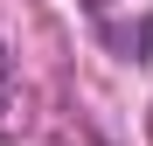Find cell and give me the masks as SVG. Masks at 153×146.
<instances>
[{
  "label": "cell",
  "instance_id": "cell-1",
  "mask_svg": "<svg viewBox=\"0 0 153 146\" xmlns=\"http://www.w3.org/2000/svg\"><path fill=\"white\" fill-rule=\"evenodd\" d=\"M14 97H21V84H14V56L0 49V132H14Z\"/></svg>",
  "mask_w": 153,
  "mask_h": 146
},
{
  "label": "cell",
  "instance_id": "cell-2",
  "mask_svg": "<svg viewBox=\"0 0 153 146\" xmlns=\"http://www.w3.org/2000/svg\"><path fill=\"white\" fill-rule=\"evenodd\" d=\"M84 7H91V14H105V7H118V0H84Z\"/></svg>",
  "mask_w": 153,
  "mask_h": 146
}]
</instances>
